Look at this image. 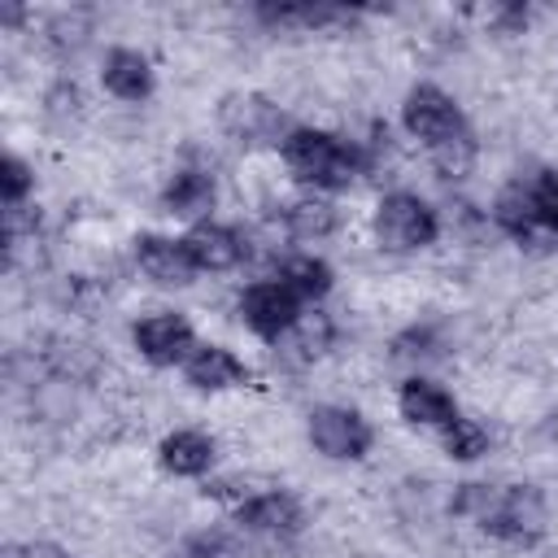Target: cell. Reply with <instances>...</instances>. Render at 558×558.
<instances>
[{
  "label": "cell",
  "instance_id": "1",
  "mask_svg": "<svg viewBox=\"0 0 558 558\" xmlns=\"http://www.w3.org/2000/svg\"><path fill=\"white\" fill-rule=\"evenodd\" d=\"M449 510L519 549H532L549 527V501L536 484H458Z\"/></svg>",
  "mask_w": 558,
  "mask_h": 558
},
{
  "label": "cell",
  "instance_id": "2",
  "mask_svg": "<svg viewBox=\"0 0 558 558\" xmlns=\"http://www.w3.org/2000/svg\"><path fill=\"white\" fill-rule=\"evenodd\" d=\"M279 157H283L288 174L314 192H340L366 170V153L353 140H340L318 126H292Z\"/></svg>",
  "mask_w": 558,
  "mask_h": 558
},
{
  "label": "cell",
  "instance_id": "3",
  "mask_svg": "<svg viewBox=\"0 0 558 558\" xmlns=\"http://www.w3.org/2000/svg\"><path fill=\"white\" fill-rule=\"evenodd\" d=\"M218 126L244 148H283L292 135L288 113L262 92H227L218 100Z\"/></svg>",
  "mask_w": 558,
  "mask_h": 558
},
{
  "label": "cell",
  "instance_id": "4",
  "mask_svg": "<svg viewBox=\"0 0 558 558\" xmlns=\"http://www.w3.org/2000/svg\"><path fill=\"white\" fill-rule=\"evenodd\" d=\"M436 235H440V218L423 196H414V192L379 196V205H375V240L384 248L414 253V248L436 244Z\"/></svg>",
  "mask_w": 558,
  "mask_h": 558
},
{
  "label": "cell",
  "instance_id": "5",
  "mask_svg": "<svg viewBox=\"0 0 558 558\" xmlns=\"http://www.w3.org/2000/svg\"><path fill=\"white\" fill-rule=\"evenodd\" d=\"M401 122H405V131H410L414 140L427 144V153L440 148V144H453V140H462V135H471L462 105H458L445 87H436V83H414V87L405 92Z\"/></svg>",
  "mask_w": 558,
  "mask_h": 558
},
{
  "label": "cell",
  "instance_id": "6",
  "mask_svg": "<svg viewBox=\"0 0 558 558\" xmlns=\"http://www.w3.org/2000/svg\"><path fill=\"white\" fill-rule=\"evenodd\" d=\"M305 432H310V445L331 462H362L375 445L371 423L349 405H314Z\"/></svg>",
  "mask_w": 558,
  "mask_h": 558
},
{
  "label": "cell",
  "instance_id": "7",
  "mask_svg": "<svg viewBox=\"0 0 558 558\" xmlns=\"http://www.w3.org/2000/svg\"><path fill=\"white\" fill-rule=\"evenodd\" d=\"M235 527H240V536H253V541H266V545H283L305 527V506L288 488L275 484V488H266V493H257V497L235 506Z\"/></svg>",
  "mask_w": 558,
  "mask_h": 558
},
{
  "label": "cell",
  "instance_id": "8",
  "mask_svg": "<svg viewBox=\"0 0 558 558\" xmlns=\"http://www.w3.org/2000/svg\"><path fill=\"white\" fill-rule=\"evenodd\" d=\"M240 323H244L253 336L279 344V340L301 323V296L288 292L279 279H257V283H248V288L240 292Z\"/></svg>",
  "mask_w": 558,
  "mask_h": 558
},
{
  "label": "cell",
  "instance_id": "9",
  "mask_svg": "<svg viewBox=\"0 0 558 558\" xmlns=\"http://www.w3.org/2000/svg\"><path fill=\"white\" fill-rule=\"evenodd\" d=\"M131 344L140 349L144 362L153 366H183L187 353L196 349V331L183 314L174 310H157V314H144L135 327H131Z\"/></svg>",
  "mask_w": 558,
  "mask_h": 558
},
{
  "label": "cell",
  "instance_id": "10",
  "mask_svg": "<svg viewBox=\"0 0 558 558\" xmlns=\"http://www.w3.org/2000/svg\"><path fill=\"white\" fill-rule=\"evenodd\" d=\"M493 222L519 244V248H549L558 235L541 222L536 201H532V183H510L497 192L493 201Z\"/></svg>",
  "mask_w": 558,
  "mask_h": 558
},
{
  "label": "cell",
  "instance_id": "11",
  "mask_svg": "<svg viewBox=\"0 0 558 558\" xmlns=\"http://www.w3.org/2000/svg\"><path fill=\"white\" fill-rule=\"evenodd\" d=\"M183 244H187V257H192V266L196 270H235L240 262H244V253H248V244H244V235L235 231V227H227V222H214V218H205V222H196L187 235H183Z\"/></svg>",
  "mask_w": 558,
  "mask_h": 558
},
{
  "label": "cell",
  "instance_id": "12",
  "mask_svg": "<svg viewBox=\"0 0 558 558\" xmlns=\"http://www.w3.org/2000/svg\"><path fill=\"white\" fill-rule=\"evenodd\" d=\"M135 262H140V270H144L153 283H161V288H183V283H192V275H196V266H192V257H187V244L174 240V235H157V231L135 235Z\"/></svg>",
  "mask_w": 558,
  "mask_h": 558
},
{
  "label": "cell",
  "instance_id": "13",
  "mask_svg": "<svg viewBox=\"0 0 558 558\" xmlns=\"http://www.w3.org/2000/svg\"><path fill=\"white\" fill-rule=\"evenodd\" d=\"M214 201H218V183H214L209 170H192V166L187 170H174L166 179V187H161V209L170 218H187L192 227L205 222V214L214 209Z\"/></svg>",
  "mask_w": 558,
  "mask_h": 558
},
{
  "label": "cell",
  "instance_id": "14",
  "mask_svg": "<svg viewBox=\"0 0 558 558\" xmlns=\"http://www.w3.org/2000/svg\"><path fill=\"white\" fill-rule=\"evenodd\" d=\"M183 379L201 392H222V388H244L248 384V366L222 349V344H196L183 362Z\"/></svg>",
  "mask_w": 558,
  "mask_h": 558
},
{
  "label": "cell",
  "instance_id": "15",
  "mask_svg": "<svg viewBox=\"0 0 558 558\" xmlns=\"http://www.w3.org/2000/svg\"><path fill=\"white\" fill-rule=\"evenodd\" d=\"M397 410H401L405 423H414V427H436V432L449 427V423L458 418V401H453V392L440 388V384H432V379H423V375H414V379L401 384V392H397Z\"/></svg>",
  "mask_w": 558,
  "mask_h": 558
},
{
  "label": "cell",
  "instance_id": "16",
  "mask_svg": "<svg viewBox=\"0 0 558 558\" xmlns=\"http://www.w3.org/2000/svg\"><path fill=\"white\" fill-rule=\"evenodd\" d=\"M214 458H218V445H214L205 432H196V427H179V432H170V436L157 445L161 471H166V475H179V480H201V475H209Z\"/></svg>",
  "mask_w": 558,
  "mask_h": 558
},
{
  "label": "cell",
  "instance_id": "17",
  "mask_svg": "<svg viewBox=\"0 0 558 558\" xmlns=\"http://www.w3.org/2000/svg\"><path fill=\"white\" fill-rule=\"evenodd\" d=\"M100 83H105L109 96H118L126 105H140V100L153 96V83L157 78H153V65H148L144 52H135V48H109L105 52V65H100Z\"/></svg>",
  "mask_w": 558,
  "mask_h": 558
},
{
  "label": "cell",
  "instance_id": "18",
  "mask_svg": "<svg viewBox=\"0 0 558 558\" xmlns=\"http://www.w3.org/2000/svg\"><path fill=\"white\" fill-rule=\"evenodd\" d=\"M279 218H283V231L292 240H327L336 231V222H340L336 205L327 196H318V192H305V196L288 201Z\"/></svg>",
  "mask_w": 558,
  "mask_h": 558
},
{
  "label": "cell",
  "instance_id": "19",
  "mask_svg": "<svg viewBox=\"0 0 558 558\" xmlns=\"http://www.w3.org/2000/svg\"><path fill=\"white\" fill-rule=\"evenodd\" d=\"M275 279L288 292H296L301 301H323L331 292V283H336V270L323 257H314V253H292V257L279 262V275Z\"/></svg>",
  "mask_w": 558,
  "mask_h": 558
},
{
  "label": "cell",
  "instance_id": "20",
  "mask_svg": "<svg viewBox=\"0 0 558 558\" xmlns=\"http://www.w3.org/2000/svg\"><path fill=\"white\" fill-rule=\"evenodd\" d=\"M331 340H336V327H331L327 314H301V323L279 344H283V353L292 362H314V357H323L331 349Z\"/></svg>",
  "mask_w": 558,
  "mask_h": 558
},
{
  "label": "cell",
  "instance_id": "21",
  "mask_svg": "<svg viewBox=\"0 0 558 558\" xmlns=\"http://www.w3.org/2000/svg\"><path fill=\"white\" fill-rule=\"evenodd\" d=\"M488 445H493V436H488V427H484L480 418L458 414L449 427H440V449H445L453 462H475V458L488 453Z\"/></svg>",
  "mask_w": 558,
  "mask_h": 558
},
{
  "label": "cell",
  "instance_id": "22",
  "mask_svg": "<svg viewBox=\"0 0 558 558\" xmlns=\"http://www.w3.org/2000/svg\"><path fill=\"white\" fill-rule=\"evenodd\" d=\"M170 558H244V541L227 527H205V532H192L183 536Z\"/></svg>",
  "mask_w": 558,
  "mask_h": 558
},
{
  "label": "cell",
  "instance_id": "23",
  "mask_svg": "<svg viewBox=\"0 0 558 558\" xmlns=\"http://www.w3.org/2000/svg\"><path fill=\"white\" fill-rule=\"evenodd\" d=\"M35 192V170L17 157V153H4L0 157V196L9 209H22V201Z\"/></svg>",
  "mask_w": 558,
  "mask_h": 558
},
{
  "label": "cell",
  "instance_id": "24",
  "mask_svg": "<svg viewBox=\"0 0 558 558\" xmlns=\"http://www.w3.org/2000/svg\"><path fill=\"white\" fill-rule=\"evenodd\" d=\"M427 157H432V166H436L440 179H466L471 166H475V135H462L453 144H440Z\"/></svg>",
  "mask_w": 558,
  "mask_h": 558
},
{
  "label": "cell",
  "instance_id": "25",
  "mask_svg": "<svg viewBox=\"0 0 558 558\" xmlns=\"http://www.w3.org/2000/svg\"><path fill=\"white\" fill-rule=\"evenodd\" d=\"M532 201H536L541 222L558 235V170H541V174L532 179Z\"/></svg>",
  "mask_w": 558,
  "mask_h": 558
},
{
  "label": "cell",
  "instance_id": "26",
  "mask_svg": "<svg viewBox=\"0 0 558 558\" xmlns=\"http://www.w3.org/2000/svg\"><path fill=\"white\" fill-rule=\"evenodd\" d=\"M4 558H70V554L52 541H31V545H9Z\"/></svg>",
  "mask_w": 558,
  "mask_h": 558
},
{
  "label": "cell",
  "instance_id": "27",
  "mask_svg": "<svg viewBox=\"0 0 558 558\" xmlns=\"http://www.w3.org/2000/svg\"><path fill=\"white\" fill-rule=\"evenodd\" d=\"M545 436H549V440H554V445H558V410H554V414H549V418H545Z\"/></svg>",
  "mask_w": 558,
  "mask_h": 558
},
{
  "label": "cell",
  "instance_id": "28",
  "mask_svg": "<svg viewBox=\"0 0 558 558\" xmlns=\"http://www.w3.org/2000/svg\"><path fill=\"white\" fill-rule=\"evenodd\" d=\"M554 558H558V554H554Z\"/></svg>",
  "mask_w": 558,
  "mask_h": 558
}]
</instances>
